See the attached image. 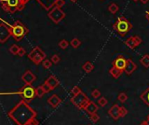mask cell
Segmentation results:
<instances>
[{
    "instance_id": "cell-1",
    "label": "cell",
    "mask_w": 149,
    "mask_h": 125,
    "mask_svg": "<svg viewBox=\"0 0 149 125\" xmlns=\"http://www.w3.org/2000/svg\"><path fill=\"white\" fill-rule=\"evenodd\" d=\"M8 117L17 125H28L37 117V112L24 100H22L8 112Z\"/></svg>"
},
{
    "instance_id": "cell-2",
    "label": "cell",
    "mask_w": 149,
    "mask_h": 125,
    "mask_svg": "<svg viewBox=\"0 0 149 125\" xmlns=\"http://www.w3.org/2000/svg\"><path fill=\"white\" fill-rule=\"evenodd\" d=\"M113 28L120 36L124 37L129 32L130 30L133 29V25L127 18L121 16L117 18L116 22L113 25Z\"/></svg>"
},
{
    "instance_id": "cell-3",
    "label": "cell",
    "mask_w": 149,
    "mask_h": 125,
    "mask_svg": "<svg viewBox=\"0 0 149 125\" xmlns=\"http://www.w3.org/2000/svg\"><path fill=\"white\" fill-rule=\"evenodd\" d=\"M10 29H11V37H13L14 39L17 42L21 41L24 38V36L27 35L29 32L28 28L19 20L15 21L14 24L10 25Z\"/></svg>"
},
{
    "instance_id": "cell-4",
    "label": "cell",
    "mask_w": 149,
    "mask_h": 125,
    "mask_svg": "<svg viewBox=\"0 0 149 125\" xmlns=\"http://www.w3.org/2000/svg\"><path fill=\"white\" fill-rule=\"evenodd\" d=\"M2 8L4 11L14 14L17 11H22L23 6L19 0H0Z\"/></svg>"
},
{
    "instance_id": "cell-5",
    "label": "cell",
    "mask_w": 149,
    "mask_h": 125,
    "mask_svg": "<svg viewBox=\"0 0 149 125\" xmlns=\"http://www.w3.org/2000/svg\"><path fill=\"white\" fill-rule=\"evenodd\" d=\"M71 102L72 103V104L77 107L79 110H85L86 105L88 104V103L90 102L89 98L87 97V96L84 93V92H80L75 96H73L71 98Z\"/></svg>"
},
{
    "instance_id": "cell-6",
    "label": "cell",
    "mask_w": 149,
    "mask_h": 125,
    "mask_svg": "<svg viewBox=\"0 0 149 125\" xmlns=\"http://www.w3.org/2000/svg\"><path fill=\"white\" fill-rule=\"evenodd\" d=\"M45 53L39 46H35L28 54V58L36 65H38L43 62L45 60Z\"/></svg>"
},
{
    "instance_id": "cell-7",
    "label": "cell",
    "mask_w": 149,
    "mask_h": 125,
    "mask_svg": "<svg viewBox=\"0 0 149 125\" xmlns=\"http://www.w3.org/2000/svg\"><path fill=\"white\" fill-rule=\"evenodd\" d=\"M18 95H20L23 97V100L26 101L27 103L31 102L37 96L36 95V89L31 86V84H25L18 92Z\"/></svg>"
},
{
    "instance_id": "cell-8",
    "label": "cell",
    "mask_w": 149,
    "mask_h": 125,
    "mask_svg": "<svg viewBox=\"0 0 149 125\" xmlns=\"http://www.w3.org/2000/svg\"><path fill=\"white\" fill-rule=\"evenodd\" d=\"M65 11L58 6H54L48 13V18L55 24L60 23L65 18Z\"/></svg>"
},
{
    "instance_id": "cell-9",
    "label": "cell",
    "mask_w": 149,
    "mask_h": 125,
    "mask_svg": "<svg viewBox=\"0 0 149 125\" xmlns=\"http://www.w3.org/2000/svg\"><path fill=\"white\" fill-rule=\"evenodd\" d=\"M10 36H11L10 25L9 24H6L4 20L2 19V23L0 24V42L2 44L5 43Z\"/></svg>"
},
{
    "instance_id": "cell-10",
    "label": "cell",
    "mask_w": 149,
    "mask_h": 125,
    "mask_svg": "<svg viewBox=\"0 0 149 125\" xmlns=\"http://www.w3.org/2000/svg\"><path fill=\"white\" fill-rule=\"evenodd\" d=\"M126 45L130 48V49H134L136 46H138L139 45H141L142 43V39L141 37H139L138 35L135 36H131L129 37L127 40H126Z\"/></svg>"
},
{
    "instance_id": "cell-11",
    "label": "cell",
    "mask_w": 149,
    "mask_h": 125,
    "mask_svg": "<svg viewBox=\"0 0 149 125\" xmlns=\"http://www.w3.org/2000/svg\"><path fill=\"white\" fill-rule=\"evenodd\" d=\"M127 60H126L123 56H119L117 57L114 61L113 62V66L120 69V70H125L126 67H127Z\"/></svg>"
},
{
    "instance_id": "cell-12",
    "label": "cell",
    "mask_w": 149,
    "mask_h": 125,
    "mask_svg": "<svg viewBox=\"0 0 149 125\" xmlns=\"http://www.w3.org/2000/svg\"><path fill=\"white\" fill-rule=\"evenodd\" d=\"M45 10L50 11L52 10L57 4L58 0H36Z\"/></svg>"
},
{
    "instance_id": "cell-13",
    "label": "cell",
    "mask_w": 149,
    "mask_h": 125,
    "mask_svg": "<svg viewBox=\"0 0 149 125\" xmlns=\"http://www.w3.org/2000/svg\"><path fill=\"white\" fill-rule=\"evenodd\" d=\"M22 81L25 83V84H31L35 80H36V76L30 71L27 70L21 77Z\"/></svg>"
},
{
    "instance_id": "cell-14",
    "label": "cell",
    "mask_w": 149,
    "mask_h": 125,
    "mask_svg": "<svg viewBox=\"0 0 149 125\" xmlns=\"http://www.w3.org/2000/svg\"><path fill=\"white\" fill-rule=\"evenodd\" d=\"M120 107L118 104H114L108 111V114L110 115V117H112L113 119L114 120H118L120 117Z\"/></svg>"
},
{
    "instance_id": "cell-15",
    "label": "cell",
    "mask_w": 149,
    "mask_h": 125,
    "mask_svg": "<svg viewBox=\"0 0 149 125\" xmlns=\"http://www.w3.org/2000/svg\"><path fill=\"white\" fill-rule=\"evenodd\" d=\"M136 69H137V65H136L131 59H128V60H127V67H126L124 72H125L127 75H130V74H132Z\"/></svg>"
},
{
    "instance_id": "cell-16",
    "label": "cell",
    "mask_w": 149,
    "mask_h": 125,
    "mask_svg": "<svg viewBox=\"0 0 149 125\" xmlns=\"http://www.w3.org/2000/svg\"><path fill=\"white\" fill-rule=\"evenodd\" d=\"M48 103L52 107V108H56L59 105V103H61V99L57 96V95H52L51 96L48 100H47Z\"/></svg>"
},
{
    "instance_id": "cell-17",
    "label": "cell",
    "mask_w": 149,
    "mask_h": 125,
    "mask_svg": "<svg viewBox=\"0 0 149 125\" xmlns=\"http://www.w3.org/2000/svg\"><path fill=\"white\" fill-rule=\"evenodd\" d=\"M98 110H99L98 105H97L95 103L92 102V101H90V102L88 103V104L86 105V109H85V110H86L88 114H90V115H93V114L96 113V112L98 111Z\"/></svg>"
},
{
    "instance_id": "cell-18",
    "label": "cell",
    "mask_w": 149,
    "mask_h": 125,
    "mask_svg": "<svg viewBox=\"0 0 149 125\" xmlns=\"http://www.w3.org/2000/svg\"><path fill=\"white\" fill-rule=\"evenodd\" d=\"M46 83L49 84V86L52 88V89H54L55 88H57L59 85V81L54 76V75H51L47 78V80L45 81Z\"/></svg>"
},
{
    "instance_id": "cell-19",
    "label": "cell",
    "mask_w": 149,
    "mask_h": 125,
    "mask_svg": "<svg viewBox=\"0 0 149 125\" xmlns=\"http://www.w3.org/2000/svg\"><path fill=\"white\" fill-rule=\"evenodd\" d=\"M123 72H124L123 70H120V69H119V68H117V67H113H113L110 68V70H109L110 74H111L114 79H118V78L122 74Z\"/></svg>"
},
{
    "instance_id": "cell-20",
    "label": "cell",
    "mask_w": 149,
    "mask_h": 125,
    "mask_svg": "<svg viewBox=\"0 0 149 125\" xmlns=\"http://www.w3.org/2000/svg\"><path fill=\"white\" fill-rule=\"evenodd\" d=\"M82 69L86 72V73H91L93 69H94V66L92 62L90 61H86L83 66H82Z\"/></svg>"
},
{
    "instance_id": "cell-21",
    "label": "cell",
    "mask_w": 149,
    "mask_h": 125,
    "mask_svg": "<svg viewBox=\"0 0 149 125\" xmlns=\"http://www.w3.org/2000/svg\"><path fill=\"white\" fill-rule=\"evenodd\" d=\"M141 99L149 107V88L141 95Z\"/></svg>"
},
{
    "instance_id": "cell-22",
    "label": "cell",
    "mask_w": 149,
    "mask_h": 125,
    "mask_svg": "<svg viewBox=\"0 0 149 125\" xmlns=\"http://www.w3.org/2000/svg\"><path fill=\"white\" fill-rule=\"evenodd\" d=\"M120 7L115 4V3H112L109 6H108V11L109 12H111L112 14H115L118 11H119Z\"/></svg>"
},
{
    "instance_id": "cell-23",
    "label": "cell",
    "mask_w": 149,
    "mask_h": 125,
    "mask_svg": "<svg viewBox=\"0 0 149 125\" xmlns=\"http://www.w3.org/2000/svg\"><path fill=\"white\" fill-rule=\"evenodd\" d=\"M19 49H20V47H19L17 45L14 44V45H12V46L9 48V51H10V53L11 54H13V55H17Z\"/></svg>"
},
{
    "instance_id": "cell-24",
    "label": "cell",
    "mask_w": 149,
    "mask_h": 125,
    "mask_svg": "<svg viewBox=\"0 0 149 125\" xmlns=\"http://www.w3.org/2000/svg\"><path fill=\"white\" fill-rule=\"evenodd\" d=\"M141 63L145 67H149V55L148 54H146L144 55L141 59Z\"/></svg>"
},
{
    "instance_id": "cell-25",
    "label": "cell",
    "mask_w": 149,
    "mask_h": 125,
    "mask_svg": "<svg viewBox=\"0 0 149 125\" xmlns=\"http://www.w3.org/2000/svg\"><path fill=\"white\" fill-rule=\"evenodd\" d=\"M45 94V90L43 89V87L42 86H39L36 88V95L38 98H42L44 96V95Z\"/></svg>"
},
{
    "instance_id": "cell-26",
    "label": "cell",
    "mask_w": 149,
    "mask_h": 125,
    "mask_svg": "<svg viewBox=\"0 0 149 125\" xmlns=\"http://www.w3.org/2000/svg\"><path fill=\"white\" fill-rule=\"evenodd\" d=\"M71 45H72V46L73 47V48H78L80 45H81V41L79 39H77V38H74V39H72V41H71Z\"/></svg>"
},
{
    "instance_id": "cell-27",
    "label": "cell",
    "mask_w": 149,
    "mask_h": 125,
    "mask_svg": "<svg viewBox=\"0 0 149 125\" xmlns=\"http://www.w3.org/2000/svg\"><path fill=\"white\" fill-rule=\"evenodd\" d=\"M68 46H69V42L66 39H62L58 42V46L61 49H66Z\"/></svg>"
},
{
    "instance_id": "cell-28",
    "label": "cell",
    "mask_w": 149,
    "mask_h": 125,
    "mask_svg": "<svg viewBox=\"0 0 149 125\" xmlns=\"http://www.w3.org/2000/svg\"><path fill=\"white\" fill-rule=\"evenodd\" d=\"M42 64H43V67H44L45 68L49 69V68L52 67V60H46V59H45V60L42 62Z\"/></svg>"
},
{
    "instance_id": "cell-29",
    "label": "cell",
    "mask_w": 149,
    "mask_h": 125,
    "mask_svg": "<svg viewBox=\"0 0 149 125\" xmlns=\"http://www.w3.org/2000/svg\"><path fill=\"white\" fill-rule=\"evenodd\" d=\"M127 96L125 94V93H120V95H119V96H118V99H119V101H120L121 103H125L127 100Z\"/></svg>"
},
{
    "instance_id": "cell-30",
    "label": "cell",
    "mask_w": 149,
    "mask_h": 125,
    "mask_svg": "<svg viewBox=\"0 0 149 125\" xmlns=\"http://www.w3.org/2000/svg\"><path fill=\"white\" fill-rule=\"evenodd\" d=\"M51 60H52V62L53 64H58V63L60 61V57H59L58 54H54V55L52 56Z\"/></svg>"
},
{
    "instance_id": "cell-31",
    "label": "cell",
    "mask_w": 149,
    "mask_h": 125,
    "mask_svg": "<svg viewBox=\"0 0 149 125\" xmlns=\"http://www.w3.org/2000/svg\"><path fill=\"white\" fill-rule=\"evenodd\" d=\"M42 87H43V89L45 90V93H49V92H51L52 89V88L49 86V84L48 83H46L45 81V83L42 85Z\"/></svg>"
},
{
    "instance_id": "cell-32",
    "label": "cell",
    "mask_w": 149,
    "mask_h": 125,
    "mask_svg": "<svg viewBox=\"0 0 149 125\" xmlns=\"http://www.w3.org/2000/svg\"><path fill=\"white\" fill-rule=\"evenodd\" d=\"M92 96L95 99H98L100 96V91L99 89H94L93 92H92Z\"/></svg>"
},
{
    "instance_id": "cell-33",
    "label": "cell",
    "mask_w": 149,
    "mask_h": 125,
    "mask_svg": "<svg viewBox=\"0 0 149 125\" xmlns=\"http://www.w3.org/2000/svg\"><path fill=\"white\" fill-rule=\"evenodd\" d=\"M98 103H99V105L104 107V106H106L107 104V100L105 97H101V98L99 99V102Z\"/></svg>"
},
{
    "instance_id": "cell-34",
    "label": "cell",
    "mask_w": 149,
    "mask_h": 125,
    "mask_svg": "<svg viewBox=\"0 0 149 125\" xmlns=\"http://www.w3.org/2000/svg\"><path fill=\"white\" fill-rule=\"evenodd\" d=\"M90 116H91L90 118H91L92 122H93V123H97V122L100 120V117H99L96 113H94V114H93V115H90Z\"/></svg>"
},
{
    "instance_id": "cell-35",
    "label": "cell",
    "mask_w": 149,
    "mask_h": 125,
    "mask_svg": "<svg viewBox=\"0 0 149 125\" xmlns=\"http://www.w3.org/2000/svg\"><path fill=\"white\" fill-rule=\"evenodd\" d=\"M80 92H81V89H80L78 86L73 87L72 89V94L73 96H75V95H77V94H79V93H80Z\"/></svg>"
},
{
    "instance_id": "cell-36",
    "label": "cell",
    "mask_w": 149,
    "mask_h": 125,
    "mask_svg": "<svg viewBox=\"0 0 149 125\" xmlns=\"http://www.w3.org/2000/svg\"><path fill=\"white\" fill-rule=\"evenodd\" d=\"M120 117H125L127 114V110L126 109V108H124V107H120Z\"/></svg>"
},
{
    "instance_id": "cell-37",
    "label": "cell",
    "mask_w": 149,
    "mask_h": 125,
    "mask_svg": "<svg viewBox=\"0 0 149 125\" xmlns=\"http://www.w3.org/2000/svg\"><path fill=\"white\" fill-rule=\"evenodd\" d=\"M25 50H24V48H23V47H20V49H19V51H18V53H17V56H19V57H23L24 54H25Z\"/></svg>"
},
{
    "instance_id": "cell-38",
    "label": "cell",
    "mask_w": 149,
    "mask_h": 125,
    "mask_svg": "<svg viewBox=\"0 0 149 125\" xmlns=\"http://www.w3.org/2000/svg\"><path fill=\"white\" fill-rule=\"evenodd\" d=\"M65 4V0H58V1L57 2V4H56V6H58V7L61 8Z\"/></svg>"
},
{
    "instance_id": "cell-39",
    "label": "cell",
    "mask_w": 149,
    "mask_h": 125,
    "mask_svg": "<svg viewBox=\"0 0 149 125\" xmlns=\"http://www.w3.org/2000/svg\"><path fill=\"white\" fill-rule=\"evenodd\" d=\"M28 125H39V123H38V121L36 118H33V119L29 123V124Z\"/></svg>"
},
{
    "instance_id": "cell-40",
    "label": "cell",
    "mask_w": 149,
    "mask_h": 125,
    "mask_svg": "<svg viewBox=\"0 0 149 125\" xmlns=\"http://www.w3.org/2000/svg\"><path fill=\"white\" fill-rule=\"evenodd\" d=\"M19 1H20L21 4H22L23 6H24V5H25V4H26V3H28L30 0H19Z\"/></svg>"
},
{
    "instance_id": "cell-41",
    "label": "cell",
    "mask_w": 149,
    "mask_h": 125,
    "mask_svg": "<svg viewBox=\"0 0 149 125\" xmlns=\"http://www.w3.org/2000/svg\"><path fill=\"white\" fill-rule=\"evenodd\" d=\"M141 125H149V122L148 121H143V122L141 124Z\"/></svg>"
},
{
    "instance_id": "cell-42",
    "label": "cell",
    "mask_w": 149,
    "mask_h": 125,
    "mask_svg": "<svg viewBox=\"0 0 149 125\" xmlns=\"http://www.w3.org/2000/svg\"><path fill=\"white\" fill-rule=\"evenodd\" d=\"M146 18H148V20L149 21V11H146Z\"/></svg>"
},
{
    "instance_id": "cell-43",
    "label": "cell",
    "mask_w": 149,
    "mask_h": 125,
    "mask_svg": "<svg viewBox=\"0 0 149 125\" xmlns=\"http://www.w3.org/2000/svg\"><path fill=\"white\" fill-rule=\"evenodd\" d=\"M140 1H141L142 4H147V3L148 2L149 0H140Z\"/></svg>"
},
{
    "instance_id": "cell-44",
    "label": "cell",
    "mask_w": 149,
    "mask_h": 125,
    "mask_svg": "<svg viewBox=\"0 0 149 125\" xmlns=\"http://www.w3.org/2000/svg\"><path fill=\"white\" fill-rule=\"evenodd\" d=\"M71 1H72V2H73V3H76V2H77L78 0H71Z\"/></svg>"
},
{
    "instance_id": "cell-45",
    "label": "cell",
    "mask_w": 149,
    "mask_h": 125,
    "mask_svg": "<svg viewBox=\"0 0 149 125\" xmlns=\"http://www.w3.org/2000/svg\"><path fill=\"white\" fill-rule=\"evenodd\" d=\"M132 1H134V2H138L139 0H132Z\"/></svg>"
},
{
    "instance_id": "cell-46",
    "label": "cell",
    "mask_w": 149,
    "mask_h": 125,
    "mask_svg": "<svg viewBox=\"0 0 149 125\" xmlns=\"http://www.w3.org/2000/svg\"><path fill=\"white\" fill-rule=\"evenodd\" d=\"M148 122H149V115H148Z\"/></svg>"
}]
</instances>
